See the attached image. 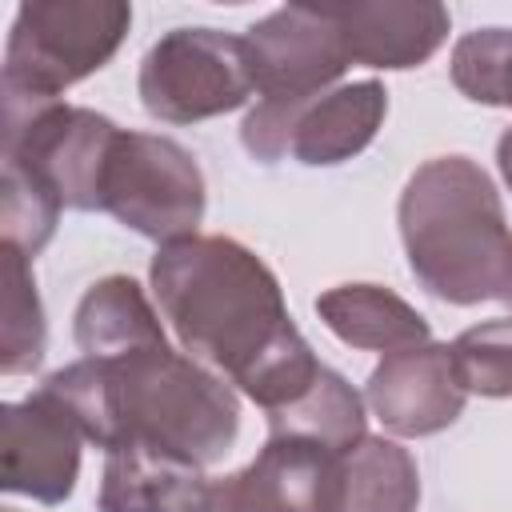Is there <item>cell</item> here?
Returning <instances> with one entry per match:
<instances>
[{
    "label": "cell",
    "mask_w": 512,
    "mask_h": 512,
    "mask_svg": "<svg viewBox=\"0 0 512 512\" xmlns=\"http://www.w3.org/2000/svg\"><path fill=\"white\" fill-rule=\"evenodd\" d=\"M148 280L180 348L264 412L292 404L320 376L324 364L292 324L280 280L240 240L196 232L160 244Z\"/></svg>",
    "instance_id": "cell-1"
},
{
    "label": "cell",
    "mask_w": 512,
    "mask_h": 512,
    "mask_svg": "<svg viewBox=\"0 0 512 512\" xmlns=\"http://www.w3.org/2000/svg\"><path fill=\"white\" fill-rule=\"evenodd\" d=\"M40 392L104 452L148 444L208 468L224 460L240 432L232 384L168 340L116 360L80 356L56 368Z\"/></svg>",
    "instance_id": "cell-2"
},
{
    "label": "cell",
    "mask_w": 512,
    "mask_h": 512,
    "mask_svg": "<svg viewBox=\"0 0 512 512\" xmlns=\"http://www.w3.org/2000/svg\"><path fill=\"white\" fill-rule=\"evenodd\" d=\"M412 276L444 304L508 300L512 228L492 176L468 156L424 160L396 204Z\"/></svg>",
    "instance_id": "cell-3"
},
{
    "label": "cell",
    "mask_w": 512,
    "mask_h": 512,
    "mask_svg": "<svg viewBox=\"0 0 512 512\" xmlns=\"http://www.w3.org/2000/svg\"><path fill=\"white\" fill-rule=\"evenodd\" d=\"M132 4L124 0H28L16 8L4 44L8 96L60 100L72 84L100 72L124 44Z\"/></svg>",
    "instance_id": "cell-4"
},
{
    "label": "cell",
    "mask_w": 512,
    "mask_h": 512,
    "mask_svg": "<svg viewBox=\"0 0 512 512\" xmlns=\"http://www.w3.org/2000/svg\"><path fill=\"white\" fill-rule=\"evenodd\" d=\"M116 124L64 100H28L4 92V164L40 180L64 208L100 212V180Z\"/></svg>",
    "instance_id": "cell-5"
},
{
    "label": "cell",
    "mask_w": 512,
    "mask_h": 512,
    "mask_svg": "<svg viewBox=\"0 0 512 512\" xmlns=\"http://www.w3.org/2000/svg\"><path fill=\"white\" fill-rule=\"evenodd\" d=\"M140 104L164 124H200L252 100V56L244 36L220 28H172L140 60Z\"/></svg>",
    "instance_id": "cell-6"
},
{
    "label": "cell",
    "mask_w": 512,
    "mask_h": 512,
    "mask_svg": "<svg viewBox=\"0 0 512 512\" xmlns=\"http://www.w3.org/2000/svg\"><path fill=\"white\" fill-rule=\"evenodd\" d=\"M204 200V172L184 144L156 132H116L100 180V212L156 244H172L196 236Z\"/></svg>",
    "instance_id": "cell-7"
},
{
    "label": "cell",
    "mask_w": 512,
    "mask_h": 512,
    "mask_svg": "<svg viewBox=\"0 0 512 512\" xmlns=\"http://www.w3.org/2000/svg\"><path fill=\"white\" fill-rule=\"evenodd\" d=\"M388 116V92L380 80L336 84L324 96L284 108L260 104L240 124V144L260 164H276L292 156L308 168H332L360 156Z\"/></svg>",
    "instance_id": "cell-8"
},
{
    "label": "cell",
    "mask_w": 512,
    "mask_h": 512,
    "mask_svg": "<svg viewBox=\"0 0 512 512\" xmlns=\"http://www.w3.org/2000/svg\"><path fill=\"white\" fill-rule=\"evenodd\" d=\"M244 44L252 56L260 104H308L336 88V80L352 64L344 32L332 20V12L312 4H284L268 12L248 28Z\"/></svg>",
    "instance_id": "cell-9"
},
{
    "label": "cell",
    "mask_w": 512,
    "mask_h": 512,
    "mask_svg": "<svg viewBox=\"0 0 512 512\" xmlns=\"http://www.w3.org/2000/svg\"><path fill=\"white\" fill-rule=\"evenodd\" d=\"M340 492V452L296 436H268L240 472L208 480L200 512H340Z\"/></svg>",
    "instance_id": "cell-10"
},
{
    "label": "cell",
    "mask_w": 512,
    "mask_h": 512,
    "mask_svg": "<svg viewBox=\"0 0 512 512\" xmlns=\"http://www.w3.org/2000/svg\"><path fill=\"white\" fill-rule=\"evenodd\" d=\"M4 448L0 484L4 492L28 496L36 504H64L80 476V428L44 396L4 404Z\"/></svg>",
    "instance_id": "cell-11"
},
{
    "label": "cell",
    "mask_w": 512,
    "mask_h": 512,
    "mask_svg": "<svg viewBox=\"0 0 512 512\" xmlns=\"http://www.w3.org/2000/svg\"><path fill=\"white\" fill-rule=\"evenodd\" d=\"M376 420L396 436H436L464 412L468 392L456 380L448 344H420L384 356L364 388Z\"/></svg>",
    "instance_id": "cell-12"
},
{
    "label": "cell",
    "mask_w": 512,
    "mask_h": 512,
    "mask_svg": "<svg viewBox=\"0 0 512 512\" xmlns=\"http://www.w3.org/2000/svg\"><path fill=\"white\" fill-rule=\"evenodd\" d=\"M332 20L344 32L352 64L404 72L420 68L448 40L452 16L436 0H356L332 4Z\"/></svg>",
    "instance_id": "cell-13"
},
{
    "label": "cell",
    "mask_w": 512,
    "mask_h": 512,
    "mask_svg": "<svg viewBox=\"0 0 512 512\" xmlns=\"http://www.w3.org/2000/svg\"><path fill=\"white\" fill-rule=\"evenodd\" d=\"M204 496L208 480L192 460L148 444H120L104 452L100 512H200Z\"/></svg>",
    "instance_id": "cell-14"
},
{
    "label": "cell",
    "mask_w": 512,
    "mask_h": 512,
    "mask_svg": "<svg viewBox=\"0 0 512 512\" xmlns=\"http://www.w3.org/2000/svg\"><path fill=\"white\" fill-rule=\"evenodd\" d=\"M316 312L332 336L368 352H404L432 340L428 320L392 288L380 284H336L316 296Z\"/></svg>",
    "instance_id": "cell-15"
},
{
    "label": "cell",
    "mask_w": 512,
    "mask_h": 512,
    "mask_svg": "<svg viewBox=\"0 0 512 512\" xmlns=\"http://www.w3.org/2000/svg\"><path fill=\"white\" fill-rule=\"evenodd\" d=\"M72 336L88 360H116V356L164 344L160 312L152 308L144 288L124 272L96 280L80 296L72 316Z\"/></svg>",
    "instance_id": "cell-16"
},
{
    "label": "cell",
    "mask_w": 512,
    "mask_h": 512,
    "mask_svg": "<svg viewBox=\"0 0 512 512\" xmlns=\"http://www.w3.org/2000/svg\"><path fill=\"white\" fill-rule=\"evenodd\" d=\"M264 416H268V436L312 440V444L340 452V456L368 436V412H364L360 392L340 372H332L328 364L292 404L264 412Z\"/></svg>",
    "instance_id": "cell-17"
},
{
    "label": "cell",
    "mask_w": 512,
    "mask_h": 512,
    "mask_svg": "<svg viewBox=\"0 0 512 512\" xmlns=\"http://www.w3.org/2000/svg\"><path fill=\"white\" fill-rule=\"evenodd\" d=\"M340 512H416L420 468L388 436H364L340 456Z\"/></svg>",
    "instance_id": "cell-18"
},
{
    "label": "cell",
    "mask_w": 512,
    "mask_h": 512,
    "mask_svg": "<svg viewBox=\"0 0 512 512\" xmlns=\"http://www.w3.org/2000/svg\"><path fill=\"white\" fill-rule=\"evenodd\" d=\"M48 344L44 304L32 280V264L24 252L4 244V348H0V372L24 376L40 368Z\"/></svg>",
    "instance_id": "cell-19"
},
{
    "label": "cell",
    "mask_w": 512,
    "mask_h": 512,
    "mask_svg": "<svg viewBox=\"0 0 512 512\" xmlns=\"http://www.w3.org/2000/svg\"><path fill=\"white\" fill-rule=\"evenodd\" d=\"M452 84L488 108H512V28H476L456 40Z\"/></svg>",
    "instance_id": "cell-20"
},
{
    "label": "cell",
    "mask_w": 512,
    "mask_h": 512,
    "mask_svg": "<svg viewBox=\"0 0 512 512\" xmlns=\"http://www.w3.org/2000/svg\"><path fill=\"white\" fill-rule=\"evenodd\" d=\"M452 368L464 392L504 400L512 396V316L464 328L452 344Z\"/></svg>",
    "instance_id": "cell-21"
},
{
    "label": "cell",
    "mask_w": 512,
    "mask_h": 512,
    "mask_svg": "<svg viewBox=\"0 0 512 512\" xmlns=\"http://www.w3.org/2000/svg\"><path fill=\"white\" fill-rule=\"evenodd\" d=\"M60 208L64 204L40 180L20 172L16 164H0V232L8 248L32 260L52 240Z\"/></svg>",
    "instance_id": "cell-22"
},
{
    "label": "cell",
    "mask_w": 512,
    "mask_h": 512,
    "mask_svg": "<svg viewBox=\"0 0 512 512\" xmlns=\"http://www.w3.org/2000/svg\"><path fill=\"white\" fill-rule=\"evenodd\" d=\"M496 168H500V176H504V184L512 192V128H504L500 140H496Z\"/></svg>",
    "instance_id": "cell-23"
},
{
    "label": "cell",
    "mask_w": 512,
    "mask_h": 512,
    "mask_svg": "<svg viewBox=\"0 0 512 512\" xmlns=\"http://www.w3.org/2000/svg\"><path fill=\"white\" fill-rule=\"evenodd\" d=\"M4 512H16V508H4Z\"/></svg>",
    "instance_id": "cell-24"
},
{
    "label": "cell",
    "mask_w": 512,
    "mask_h": 512,
    "mask_svg": "<svg viewBox=\"0 0 512 512\" xmlns=\"http://www.w3.org/2000/svg\"><path fill=\"white\" fill-rule=\"evenodd\" d=\"M508 304H512V292H508Z\"/></svg>",
    "instance_id": "cell-25"
}]
</instances>
